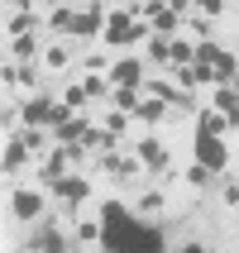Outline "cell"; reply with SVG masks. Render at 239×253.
I'll list each match as a JSON object with an SVG mask.
<instances>
[{
  "label": "cell",
  "instance_id": "ac0fdd59",
  "mask_svg": "<svg viewBox=\"0 0 239 253\" xmlns=\"http://www.w3.org/2000/svg\"><path fill=\"white\" fill-rule=\"evenodd\" d=\"M196 129H206V134H225L230 120H225L220 110H201V115H196Z\"/></svg>",
  "mask_w": 239,
  "mask_h": 253
},
{
  "label": "cell",
  "instance_id": "5b68a950",
  "mask_svg": "<svg viewBox=\"0 0 239 253\" xmlns=\"http://www.w3.org/2000/svg\"><path fill=\"white\" fill-rule=\"evenodd\" d=\"M105 19H110V10L96 0V5L77 10V19H72V34H86V39H91V34H105Z\"/></svg>",
  "mask_w": 239,
  "mask_h": 253
},
{
  "label": "cell",
  "instance_id": "277c9868",
  "mask_svg": "<svg viewBox=\"0 0 239 253\" xmlns=\"http://www.w3.org/2000/svg\"><path fill=\"white\" fill-rule=\"evenodd\" d=\"M100 39L110 43V48L134 43V10H110V19H105V34H100Z\"/></svg>",
  "mask_w": 239,
  "mask_h": 253
},
{
  "label": "cell",
  "instance_id": "4fadbf2b",
  "mask_svg": "<svg viewBox=\"0 0 239 253\" xmlns=\"http://www.w3.org/2000/svg\"><path fill=\"white\" fill-rule=\"evenodd\" d=\"M24 163H29V148H24V139H19V134H10V143H5V158H0L5 177H10V172H19Z\"/></svg>",
  "mask_w": 239,
  "mask_h": 253
},
{
  "label": "cell",
  "instance_id": "f546056e",
  "mask_svg": "<svg viewBox=\"0 0 239 253\" xmlns=\"http://www.w3.org/2000/svg\"><path fill=\"white\" fill-rule=\"evenodd\" d=\"M163 5H172V0H163Z\"/></svg>",
  "mask_w": 239,
  "mask_h": 253
},
{
  "label": "cell",
  "instance_id": "8fae6325",
  "mask_svg": "<svg viewBox=\"0 0 239 253\" xmlns=\"http://www.w3.org/2000/svg\"><path fill=\"white\" fill-rule=\"evenodd\" d=\"M143 91H148V96H158V100H168V105H191V96H187V91H177L172 82H163V77L143 82Z\"/></svg>",
  "mask_w": 239,
  "mask_h": 253
},
{
  "label": "cell",
  "instance_id": "cb8c5ba5",
  "mask_svg": "<svg viewBox=\"0 0 239 253\" xmlns=\"http://www.w3.org/2000/svg\"><path fill=\"white\" fill-rule=\"evenodd\" d=\"M139 211H143V215L163 211V191H148V196H139Z\"/></svg>",
  "mask_w": 239,
  "mask_h": 253
},
{
  "label": "cell",
  "instance_id": "4316f807",
  "mask_svg": "<svg viewBox=\"0 0 239 253\" xmlns=\"http://www.w3.org/2000/svg\"><path fill=\"white\" fill-rule=\"evenodd\" d=\"M177 86H182V91H191V86H196V72H191V67H177Z\"/></svg>",
  "mask_w": 239,
  "mask_h": 253
},
{
  "label": "cell",
  "instance_id": "d6986e66",
  "mask_svg": "<svg viewBox=\"0 0 239 253\" xmlns=\"http://www.w3.org/2000/svg\"><path fill=\"white\" fill-rule=\"evenodd\" d=\"M100 234H105L100 220H77V244H100Z\"/></svg>",
  "mask_w": 239,
  "mask_h": 253
},
{
  "label": "cell",
  "instance_id": "f1b7e54d",
  "mask_svg": "<svg viewBox=\"0 0 239 253\" xmlns=\"http://www.w3.org/2000/svg\"><path fill=\"white\" fill-rule=\"evenodd\" d=\"M182 253H206V249H201V244H187V249Z\"/></svg>",
  "mask_w": 239,
  "mask_h": 253
},
{
  "label": "cell",
  "instance_id": "4dcf8cb0",
  "mask_svg": "<svg viewBox=\"0 0 239 253\" xmlns=\"http://www.w3.org/2000/svg\"><path fill=\"white\" fill-rule=\"evenodd\" d=\"M196 5H206V0H196Z\"/></svg>",
  "mask_w": 239,
  "mask_h": 253
},
{
  "label": "cell",
  "instance_id": "e0dca14e",
  "mask_svg": "<svg viewBox=\"0 0 239 253\" xmlns=\"http://www.w3.org/2000/svg\"><path fill=\"white\" fill-rule=\"evenodd\" d=\"M86 100H91V91H86V82H72V86H62V105H67V110H82Z\"/></svg>",
  "mask_w": 239,
  "mask_h": 253
},
{
  "label": "cell",
  "instance_id": "9c48e42d",
  "mask_svg": "<svg viewBox=\"0 0 239 253\" xmlns=\"http://www.w3.org/2000/svg\"><path fill=\"white\" fill-rule=\"evenodd\" d=\"M110 86H139V91H143L139 57H120V62H110Z\"/></svg>",
  "mask_w": 239,
  "mask_h": 253
},
{
  "label": "cell",
  "instance_id": "9a60e30c",
  "mask_svg": "<svg viewBox=\"0 0 239 253\" xmlns=\"http://www.w3.org/2000/svg\"><path fill=\"white\" fill-rule=\"evenodd\" d=\"M134 115H139L143 125H163V115H168V100L148 96V100H143V105H139V110H134Z\"/></svg>",
  "mask_w": 239,
  "mask_h": 253
},
{
  "label": "cell",
  "instance_id": "5bb4252c",
  "mask_svg": "<svg viewBox=\"0 0 239 253\" xmlns=\"http://www.w3.org/2000/svg\"><path fill=\"white\" fill-rule=\"evenodd\" d=\"M29 249H34V253H67V239H62V234L48 225L43 234H34V239H29Z\"/></svg>",
  "mask_w": 239,
  "mask_h": 253
},
{
  "label": "cell",
  "instance_id": "8992f818",
  "mask_svg": "<svg viewBox=\"0 0 239 253\" xmlns=\"http://www.w3.org/2000/svg\"><path fill=\"white\" fill-rule=\"evenodd\" d=\"M134 153H139V163H143L148 172H163V177H168L172 158H168V148H163V139H153V134H148V139H143L139 148H134Z\"/></svg>",
  "mask_w": 239,
  "mask_h": 253
},
{
  "label": "cell",
  "instance_id": "d4e9b609",
  "mask_svg": "<svg viewBox=\"0 0 239 253\" xmlns=\"http://www.w3.org/2000/svg\"><path fill=\"white\" fill-rule=\"evenodd\" d=\"M105 134H125V110H110V115H105Z\"/></svg>",
  "mask_w": 239,
  "mask_h": 253
},
{
  "label": "cell",
  "instance_id": "7402d4cb",
  "mask_svg": "<svg viewBox=\"0 0 239 253\" xmlns=\"http://www.w3.org/2000/svg\"><path fill=\"white\" fill-rule=\"evenodd\" d=\"M72 19H77V10H67V5H57V10L48 14V24H53V29H72Z\"/></svg>",
  "mask_w": 239,
  "mask_h": 253
},
{
  "label": "cell",
  "instance_id": "30bf717a",
  "mask_svg": "<svg viewBox=\"0 0 239 253\" xmlns=\"http://www.w3.org/2000/svg\"><path fill=\"white\" fill-rule=\"evenodd\" d=\"M96 168L105 172V177H115V182H125V177H134V172H139V153H134V158H129V153H125V158H120V153H105Z\"/></svg>",
  "mask_w": 239,
  "mask_h": 253
},
{
  "label": "cell",
  "instance_id": "ba28073f",
  "mask_svg": "<svg viewBox=\"0 0 239 253\" xmlns=\"http://www.w3.org/2000/svg\"><path fill=\"white\" fill-rule=\"evenodd\" d=\"M48 191L62 196L67 206H82V201L91 196V182H86V177H62V182H48Z\"/></svg>",
  "mask_w": 239,
  "mask_h": 253
},
{
  "label": "cell",
  "instance_id": "2e32d148",
  "mask_svg": "<svg viewBox=\"0 0 239 253\" xmlns=\"http://www.w3.org/2000/svg\"><path fill=\"white\" fill-rule=\"evenodd\" d=\"M143 100H139V86H115V110H125V115H134Z\"/></svg>",
  "mask_w": 239,
  "mask_h": 253
},
{
  "label": "cell",
  "instance_id": "3957f363",
  "mask_svg": "<svg viewBox=\"0 0 239 253\" xmlns=\"http://www.w3.org/2000/svg\"><path fill=\"white\" fill-rule=\"evenodd\" d=\"M196 62H206V67L215 72V77H220V86L230 82V77H235V53H225V48H220V43H211V39H201L196 43Z\"/></svg>",
  "mask_w": 239,
  "mask_h": 253
},
{
  "label": "cell",
  "instance_id": "ffe728a7",
  "mask_svg": "<svg viewBox=\"0 0 239 253\" xmlns=\"http://www.w3.org/2000/svg\"><path fill=\"white\" fill-rule=\"evenodd\" d=\"M10 57H19V62H29V57H34V39H29V34H19V39H10Z\"/></svg>",
  "mask_w": 239,
  "mask_h": 253
},
{
  "label": "cell",
  "instance_id": "484cf974",
  "mask_svg": "<svg viewBox=\"0 0 239 253\" xmlns=\"http://www.w3.org/2000/svg\"><path fill=\"white\" fill-rule=\"evenodd\" d=\"M148 57H153V62H168V39H158V34H153V43H148Z\"/></svg>",
  "mask_w": 239,
  "mask_h": 253
},
{
  "label": "cell",
  "instance_id": "83f0119b",
  "mask_svg": "<svg viewBox=\"0 0 239 253\" xmlns=\"http://www.w3.org/2000/svg\"><path fill=\"white\" fill-rule=\"evenodd\" d=\"M225 201H230V206H239V182H225Z\"/></svg>",
  "mask_w": 239,
  "mask_h": 253
},
{
  "label": "cell",
  "instance_id": "7c38bea8",
  "mask_svg": "<svg viewBox=\"0 0 239 253\" xmlns=\"http://www.w3.org/2000/svg\"><path fill=\"white\" fill-rule=\"evenodd\" d=\"M34 24H39V14H34V10L24 5V0H19V5H14V14L5 19V34H10V39H19V34H29Z\"/></svg>",
  "mask_w": 239,
  "mask_h": 253
},
{
  "label": "cell",
  "instance_id": "603a6c76",
  "mask_svg": "<svg viewBox=\"0 0 239 253\" xmlns=\"http://www.w3.org/2000/svg\"><path fill=\"white\" fill-rule=\"evenodd\" d=\"M67 62H72V53H67V48H62V43H53V48H48V67H67Z\"/></svg>",
  "mask_w": 239,
  "mask_h": 253
},
{
  "label": "cell",
  "instance_id": "7a4b0ae2",
  "mask_svg": "<svg viewBox=\"0 0 239 253\" xmlns=\"http://www.w3.org/2000/svg\"><path fill=\"white\" fill-rule=\"evenodd\" d=\"M191 153H196V163L206 172H225L230 168V148L220 134H206V129H196V139H191Z\"/></svg>",
  "mask_w": 239,
  "mask_h": 253
},
{
  "label": "cell",
  "instance_id": "6da1fadb",
  "mask_svg": "<svg viewBox=\"0 0 239 253\" xmlns=\"http://www.w3.org/2000/svg\"><path fill=\"white\" fill-rule=\"evenodd\" d=\"M100 225H105V234H100V249L105 253H163V229L139 225L120 201L100 206Z\"/></svg>",
  "mask_w": 239,
  "mask_h": 253
},
{
  "label": "cell",
  "instance_id": "52a82bcc",
  "mask_svg": "<svg viewBox=\"0 0 239 253\" xmlns=\"http://www.w3.org/2000/svg\"><path fill=\"white\" fill-rule=\"evenodd\" d=\"M10 215H14V220H39V215H43V196L29 191V186H24V191H10Z\"/></svg>",
  "mask_w": 239,
  "mask_h": 253
},
{
  "label": "cell",
  "instance_id": "44dd1931",
  "mask_svg": "<svg viewBox=\"0 0 239 253\" xmlns=\"http://www.w3.org/2000/svg\"><path fill=\"white\" fill-rule=\"evenodd\" d=\"M14 134L24 139V148H29V153H43V143H48V139H43V129H14Z\"/></svg>",
  "mask_w": 239,
  "mask_h": 253
}]
</instances>
